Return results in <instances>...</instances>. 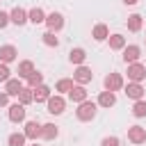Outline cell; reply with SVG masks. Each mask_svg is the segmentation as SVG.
I'll use <instances>...</instances> for the list:
<instances>
[{
  "label": "cell",
  "instance_id": "obj_1",
  "mask_svg": "<svg viewBox=\"0 0 146 146\" xmlns=\"http://www.w3.org/2000/svg\"><path fill=\"white\" fill-rule=\"evenodd\" d=\"M96 110H98V103H94V100H84V103L78 105L75 116H78V121H91V119L96 116Z\"/></svg>",
  "mask_w": 146,
  "mask_h": 146
},
{
  "label": "cell",
  "instance_id": "obj_2",
  "mask_svg": "<svg viewBox=\"0 0 146 146\" xmlns=\"http://www.w3.org/2000/svg\"><path fill=\"white\" fill-rule=\"evenodd\" d=\"M103 87H105V91H119V89H123V75L121 73H107L105 80H103Z\"/></svg>",
  "mask_w": 146,
  "mask_h": 146
},
{
  "label": "cell",
  "instance_id": "obj_3",
  "mask_svg": "<svg viewBox=\"0 0 146 146\" xmlns=\"http://www.w3.org/2000/svg\"><path fill=\"white\" fill-rule=\"evenodd\" d=\"M128 80L130 82H141L146 80V66L135 62V64H128Z\"/></svg>",
  "mask_w": 146,
  "mask_h": 146
},
{
  "label": "cell",
  "instance_id": "obj_4",
  "mask_svg": "<svg viewBox=\"0 0 146 146\" xmlns=\"http://www.w3.org/2000/svg\"><path fill=\"white\" fill-rule=\"evenodd\" d=\"M91 80H94V73H91V68H89V66H84V64H82V66H78V68H75V73H73V82H78V84H82V87H84V84H87V82H91Z\"/></svg>",
  "mask_w": 146,
  "mask_h": 146
},
{
  "label": "cell",
  "instance_id": "obj_5",
  "mask_svg": "<svg viewBox=\"0 0 146 146\" xmlns=\"http://www.w3.org/2000/svg\"><path fill=\"white\" fill-rule=\"evenodd\" d=\"M46 25H48V32H59L64 27V16L59 11H52L46 16Z\"/></svg>",
  "mask_w": 146,
  "mask_h": 146
},
{
  "label": "cell",
  "instance_id": "obj_6",
  "mask_svg": "<svg viewBox=\"0 0 146 146\" xmlns=\"http://www.w3.org/2000/svg\"><path fill=\"white\" fill-rule=\"evenodd\" d=\"M128 98H132V100H144V87H141V82H128L125 84V91H123Z\"/></svg>",
  "mask_w": 146,
  "mask_h": 146
},
{
  "label": "cell",
  "instance_id": "obj_7",
  "mask_svg": "<svg viewBox=\"0 0 146 146\" xmlns=\"http://www.w3.org/2000/svg\"><path fill=\"white\" fill-rule=\"evenodd\" d=\"M46 105H48V112H50V114H62L64 107H66V100L57 94V96H50V98L46 100Z\"/></svg>",
  "mask_w": 146,
  "mask_h": 146
},
{
  "label": "cell",
  "instance_id": "obj_8",
  "mask_svg": "<svg viewBox=\"0 0 146 146\" xmlns=\"http://www.w3.org/2000/svg\"><path fill=\"white\" fill-rule=\"evenodd\" d=\"M139 57H141V48L139 46H125L123 48V62L125 64H135V62H139Z\"/></svg>",
  "mask_w": 146,
  "mask_h": 146
},
{
  "label": "cell",
  "instance_id": "obj_9",
  "mask_svg": "<svg viewBox=\"0 0 146 146\" xmlns=\"http://www.w3.org/2000/svg\"><path fill=\"white\" fill-rule=\"evenodd\" d=\"M128 139H130L132 144H144V141H146V128H141V125H130V128H128Z\"/></svg>",
  "mask_w": 146,
  "mask_h": 146
},
{
  "label": "cell",
  "instance_id": "obj_10",
  "mask_svg": "<svg viewBox=\"0 0 146 146\" xmlns=\"http://www.w3.org/2000/svg\"><path fill=\"white\" fill-rule=\"evenodd\" d=\"M68 98H71L73 103H78V105H80V103L89 100V91H87V89H84L82 84H75V87H73V89L68 91Z\"/></svg>",
  "mask_w": 146,
  "mask_h": 146
},
{
  "label": "cell",
  "instance_id": "obj_11",
  "mask_svg": "<svg viewBox=\"0 0 146 146\" xmlns=\"http://www.w3.org/2000/svg\"><path fill=\"white\" fill-rule=\"evenodd\" d=\"M9 121H11V123H21V121H25V105H21V103L9 105Z\"/></svg>",
  "mask_w": 146,
  "mask_h": 146
},
{
  "label": "cell",
  "instance_id": "obj_12",
  "mask_svg": "<svg viewBox=\"0 0 146 146\" xmlns=\"http://www.w3.org/2000/svg\"><path fill=\"white\" fill-rule=\"evenodd\" d=\"M23 135H25L27 139L36 141V139L41 137V123H39V121H27V123H25V130H23Z\"/></svg>",
  "mask_w": 146,
  "mask_h": 146
},
{
  "label": "cell",
  "instance_id": "obj_13",
  "mask_svg": "<svg viewBox=\"0 0 146 146\" xmlns=\"http://www.w3.org/2000/svg\"><path fill=\"white\" fill-rule=\"evenodd\" d=\"M18 57V50H16V46H11V43H7V46H0V62L2 64H9V62H14Z\"/></svg>",
  "mask_w": 146,
  "mask_h": 146
},
{
  "label": "cell",
  "instance_id": "obj_14",
  "mask_svg": "<svg viewBox=\"0 0 146 146\" xmlns=\"http://www.w3.org/2000/svg\"><path fill=\"white\" fill-rule=\"evenodd\" d=\"M9 21H11L14 25H25L30 18H27V11H25L23 7H14V9L9 11Z\"/></svg>",
  "mask_w": 146,
  "mask_h": 146
},
{
  "label": "cell",
  "instance_id": "obj_15",
  "mask_svg": "<svg viewBox=\"0 0 146 146\" xmlns=\"http://www.w3.org/2000/svg\"><path fill=\"white\" fill-rule=\"evenodd\" d=\"M21 91H23L21 78H9V80L5 82V94H7V96H18Z\"/></svg>",
  "mask_w": 146,
  "mask_h": 146
},
{
  "label": "cell",
  "instance_id": "obj_16",
  "mask_svg": "<svg viewBox=\"0 0 146 146\" xmlns=\"http://www.w3.org/2000/svg\"><path fill=\"white\" fill-rule=\"evenodd\" d=\"M57 135H59V128L55 123H43L41 125V139L52 141V139H57Z\"/></svg>",
  "mask_w": 146,
  "mask_h": 146
},
{
  "label": "cell",
  "instance_id": "obj_17",
  "mask_svg": "<svg viewBox=\"0 0 146 146\" xmlns=\"http://www.w3.org/2000/svg\"><path fill=\"white\" fill-rule=\"evenodd\" d=\"M46 11L41 9V7H32L30 11H27V18H30V23H34V25H39V23H46Z\"/></svg>",
  "mask_w": 146,
  "mask_h": 146
},
{
  "label": "cell",
  "instance_id": "obj_18",
  "mask_svg": "<svg viewBox=\"0 0 146 146\" xmlns=\"http://www.w3.org/2000/svg\"><path fill=\"white\" fill-rule=\"evenodd\" d=\"M84 59H87V52H84V48H71V52H68V62H71V64H78V66H82V64H84Z\"/></svg>",
  "mask_w": 146,
  "mask_h": 146
},
{
  "label": "cell",
  "instance_id": "obj_19",
  "mask_svg": "<svg viewBox=\"0 0 146 146\" xmlns=\"http://www.w3.org/2000/svg\"><path fill=\"white\" fill-rule=\"evenodd\" d=\"M98 105L100 107H114L116 105V96H114V91H100V96H98Z\"/></svg>",
  "mask_w": 146,
  "mask_h": 146
},
{
  "label": "cell",
  "instance_id": "obj_20",
  "mask_svg": "<svg viewBox=\"0 0 146 146\" xmlns=\"http://www.w3.org/2000/svg\"><path fill=\"white\" fill-rule=\"evenodd\" d=\"M91 36H94L96 41H105V39H110V30H107V25H105V23H98V25H94V30H91Z\"/></svg>",
  "mask_w": 146,
  "mask_h": 146
},
{
  "label": "cell",
  "instance_id": "obj_21",
  "mask_svg": "<svg viewBox=\"0 0 146 146\" xmlns=\"http://www.w3.org/2000/svg\"><path fill=\"white\" fill-rule=\"evenodd\" d=\"M34 71H36V68H34V64H32L30 59H23V62L18 64V78H25V80H27Z\"/></svg>",
  "mask_w": 146,
  "mask_h": 146
},
{
  "label": "cell",
  "instance_id": "obj_22",
  "mask_svg": "<svg viewBox=\"0 0 146 146\" xmlns=\"http://www.w3.org/2000/svg\"><path fill=\"white\" fill-rule=\"evenodd\" d=\"M50 96H52V94H50V87H46V84H39V87L34 89V100H36V103H46Z\"/></svg>",
  "mask_w": 146,
  "mask_h": 146
},
{
  "label": "cell",
  "instance_id": "obj_23",
  "mask_svg": "<svg viewBox=\"0 0 146 146\" xmlns=\"http://www.w3.org/2000/svg\"><path fill=\"white\" fill-rule=\"evenodd\" d=\"M125 25H128L130 32H139L141 25H144V18H141L139 14H132V16H128V23H125Z\"/></svg>",
  "mask_w": 146,
  "mask_h": 146
},
{
  "label": "cell",
  "instance_id": "obj_24",
  "mask_svg": "<svg viewBox=\"0 0 146 146\" xmlns=\"http://www.w3.org/2000/svg\"><path fill=\"white\" fill-rule=\"evenodd\" d=\"M107 41H110V48L112 50H123L125 48V36L123 34H110Z\"/></svg>",
  "mask_w": 146,
  "mask_h": 146
},
{
  "label": "cell",
  "instance_id": "obj_25",
  "mask_svg": "<svg viewBox=\"0 0 146 146\" xmlns=\"http://www.w3.org/2000/svg\"><path fill=\"white\" fill-rule=\"evenodd\" d=\"M73 87H75V84H73V80H71V78H62V80H57L55 91H59V94H68Z\"/></svg>",
  "mask_w": 146,
  "mask_h": 146
},
{
  "label": "cell",
  "instance_id": "obj_26",
  "mask_svg": "<svg viewBox=\"0 0 146 146\" xmlns=\"http://www.w3.org/2000/svg\"><path fill=\"white\" fill-rule=\"evenodd\" d=\"M34 100V89L32 87H23V91L18 94V103L21 105H30Z\"/></svg>",
  "mask_w": 146,
  "mask_h": 146
},
{
  "label": "cell",
  "instance_id": "obj_27",
  "mask_svg": "<svg viewBox=\"0 0 146 146\" xmlns=\"http://www.w3.org/2000/svg\"><path fill=\"white\" fill-rule=\"evenodd\" d=\"M25 141H27V137H25L23 132H11V135L7 137V144H9V146H25Z\"/></svg>",
  "mask_w": 146,
  "mask_h": 146
},
{
  "label": "cell",
  "instance_id": "obj_28",
  "mask_svg": "<svg viewBox=\"0 0 146 146\" xmlns=\"http://www.w3.org/2000/svg\"><path fill=\"white\" fill-rule=\"evenodd\" d=\"M41 41H43L48 48H57V46H59V39L55 36V32H43V34H41Z\"/></svg>",
  "mask_w": 146,
  "mask_h": 146
},
{
  "label": "cell",
  "instance_id": "obj_29",
  "mask_svg": "<svg viewBox=\"0 0 146 146\" xmlns=\"http://www.w3.org/2000/svg\"><path fill=\"white\" fill-rule=\"evenodd\" d=\"M132 116H137V119L146 116V100H135V105H132Z\"/></svg>",
  "mask_w": 146,
  "mask_h": 146
},
{
  "label": "cell",
  "instance_id": "obj_30",
  "mask_svg": "<svg viewBox=\"0 0 146 146\" xmlns=\"http://www.w3.org/2000/svg\"><path fill=\"white\" fill-rule=\"evenodd\" d=\"M39 84H43V73H39V71H34L30 78H27V87H32V89H36Z\"/></svg>",
  "mask_w": 146,
  "mask_h": 146
},
{
  "label": "cell",
  "instance_id": "obj_31",
  "mask_svg": "<svg viewBox=\"0 0 146 146\" xmlns=\"http://www.w3.org/2000/svg\"><path fill=\"white\" fill-rule=\"evenodd\" d=\"M100 146H121V141H119V137H103V141H100Z\"/></svg>",
  "mask_w": 146,
  "mask_h": 146
},
{
  "label": "cell",
  "instance_id": "obj_32",
  "mask_svg": "<svg viewBox=\"0 0 146 146\" xmlns=\"http://www.w3.org/2000/svg\"><path fill=\"white\" fill-rule=\"evenodd\" d=\"M9 73H11V71H9V66L0 62V82H7V80H9Z\"/></svg>",
  "mask_w": 146,
  "mask_h": 146
},
{
  "label": "cell",
  "instance_id": "obj_33",
  "mask_svg": "<svg viewBox=\"0 0 146 146\" xmlns=\"http://www.w3.org/2000/svg\"><path fill=\"white\" fill-rule=\"evenodd\" d=\"M9 23H11V21H9V14H7V11H0V30L7 27Z\"/></svg>",
  "mask_w": 146,
  "mask_h": 146
},
{
  "label": "cell",
  "instance_id": "obj_34",
  "mask_svg": "<svg viewBox=\"0 0 146 146\" xmlns=\"http://www.w3.org/2000/svg\"><path fill=\"white\" fill-rule=\"evenodd\" d=\"M7 105H9V96L5 91H0V107H7Z\"/></svg>",
  "mask_w": 146,
  "mask_h": 146
},
{
  "label": "cell",
  "instance_id": "obj_35",
  "mask_svg": "<svg viewBox=\"0 0 146 146\" xmlns=\"http://www.w3.org/2000/svg\"><path fill=\"white\" fill-rule=\"evenodd\" d=\"M123 2H125V5H137L139 0H123Z\"/></svg>",
  "mask_w": 146,
  "mask_h": 146
},
{
  "label": "cell",
  "instance_id": "obj_36",
  "mask_svg": "<svg viewBox=\"0 0 146 146\" xmlns=\"http://www.w3.org/2000/svg\"><path fill=\"white\" fill-rule=\"evenodd\" d=\"M32 146H39V144H36V141H34V144H32Z\"/></svg>",
  "mask_w": 146,
  "mask_h": 146
}]
</instances>
